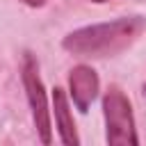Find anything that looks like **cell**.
<instances>
[{"mask_svg": "<svg viewBox=\"0 0 146 146\" xmlns=\"http://www.w3.org/2000/svg\"><path fill=\"white\" fill-rule=\"evenodd\" d=\"M146 27L141 16H125L110 23L87 25L64 36L62 46L78 57H112L125 50Z\"/></svg>", "mask_w": 146, "mask_h": 146, "instance_id": "1", "label": "cell"}, {"mask_svg": "<svg viewBox=\"0 0 146 146\" xmlns=\"http://www.w3.org/2000/svg\"><path fill=\"white\" fill-rule=\"evenodd\" d=\"M103 112H105L107 144H112V146H128V144L135 146V144H139L130 100L116 84H112L107 89V94L103 98Z\"/></svg>", "mask_w": 146, "mask_h": 146, "instance_id": "2", "label": "cell"}, {"mask_svg": "<svg viewBox=\"0 0 146 146\" xmlns=\"http://www.w3.org/2000/svg\"><path fill=\"white\" fill-rule=\"evenodd\" d=\"M23 87L27 94V103L32 110V119H34L39 139L43 144H50L52 128H50V110H48V100H46V89L39 78V66L30 52L25 55V62H23Z\"/></svg>", "mask_w": 146, "mask_h": 146, "instance_id": "3", "label": "cell"}, {"mask_svg": "<svg viewBox=\"0 0 146 146\" xmlns=\"http://www.w3.org/2000/svg\"><path fill=\"white\" fill-rule=\"evenodd\" d=\"M68 89H71V98L75 103V107L80 112H87L89 105L94 103V98L98 96V75L91 66H73L71 75H68Z\"/></svg>", "mask_w": 146, "mask_h": 146, "instance_id": "4", "label": "cell"}, {"mask_svg": "<svg viewBox=\"0 0 146 146\" xmlns=\"http://www.w3.org/2000/svg\"><path fill=\"white\" fill-rule=\"evenodd\" d=\"M52 110H55V123H57L62 144H66V146H78V144H80V137H78V130H75V121H73V114H71V110H68L66 94H64V89H59V87L52 89Z\"/></svg>", "mask_w": 146, "mask_h": 146, "instance_id": "5", "label": "cell"}, {"mask_svg": "<svg viewBox=\"0 0 146 146\" xmlns=\"http://www.w3.org/2000/svg\"><path fill=\"white\" fill-rule=\"evenodd\" d=\"M23 2H25V5H30V7H41L46 0H23Z\"/></svg>", "mask_w": 146, "mask_h": 146, "instance_id": "6", "label": "cell"}, {"mask_svg": "<svg viewBox=\"0 0 146 146\" xmlns=\"http://www.w3.org/2000/svg\"><path fill=\"white\" fill-rule=\"evenodd\" d=\"M91 2H107V0H91Z\"/></svg>", "mask_w": 146, "mask_h": 146, "instance_id": "7", "label": "cell"}, {"mask_svg": "<svg viewBox=\"0 0 146 146\" xmlns=\"http://www.w3.org/2000/svg\"><path fill=\"white\" fill-rule=\"evenodd\" d=\"M144 89H146V87H144Z\"/></svg>", "mask_w": 146, "mask_h": 146, "instance_id": "8", "label": "cell"}]
</instances>
